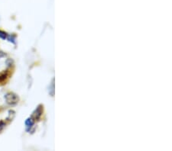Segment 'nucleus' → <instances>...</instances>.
<instances>
[{
    "label": "nucleus",
    "mask_w": 172,
    "mask_h": 151,
    "mask_svg": "<svg viewBox=\"0 0 172 151\" xmlns=\"http://www.w3.org/2000/svg\"><path fill=\"white\" fill-rule=\"evenodd\" d=\"M5 99H6L7 103L10 105H14L17 103L18 99L16 96V95L13 94V93H8L5 96Z\"/></svg>",
    "instance_id": "obj_1"
},
{
    "label": "nucleus",
    "mask_w": 172,
    "mask_h": 151,
    "mask_svg": "<svg viewBox=\"0 0 172 151\" xmlns=\"http://www.w3.org/2000/svg\"><path fill=\"white\" fill-rule=\"evenodd\" d=\"M7 37H8V34H7L5 31L0 30V38H1V39L5 40L7 39Z\"/></svg>",
    "instance_id": "obj_2"
},
{
    "label": "nucleus",
    "mask_w": 172,
    "mask_h": 151,
    "mask_svg": "<svg viewBox=\"0 0 172 151\" xmlns=\"http://www.w3.org/2000/svg\"><path fill=\"white\" fill-rule=\"evenodd\" d=\"M7 73H3L0 74V83H2L7 77Z\"/></svg>",
    "instance_id": "obj_3"
},
{
    "label": "nucleus",
    "mask_w": 172,
    "mask_h": 151,
    "mask_svg": "<svg viewBox=\"0 0 172 151\" xmlns=\"http://www.w3.org/2000/svg\"><path fill=\"white\" fill-rule=\"evenodd\" d=\"M4 127H5V123L3 121H0V132L2 131Z\"/></svg>",
    "instance_id": "obj_4"
},
{
    "label": "nucleus",
    "mask_w": 172,
    "mask_h": 151,
    "mask_svg": "<svg viewBox=\"0 0 172 151\" xmlns=\"http://www.w3.org/2000/svg\"><path fill=\"white\" fill-rule=\"evenodd\" d=\"M5 56V54H4L2 51H0V58H2V57H4Z\"/></svg>",
    "instance_id": "obj_5"
}]
</instances>
